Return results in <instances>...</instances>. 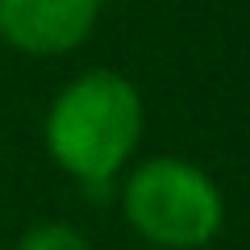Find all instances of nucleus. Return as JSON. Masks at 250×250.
<instances>
[{
  "instance_id": "f257e3e1",
  "label": "nucleus",
  "mask_w": 250,
  "mask_h": 250,
  "mask_svg": "<svg viewBox=\"0 0 250 250\" xmlns=\"http://www.w3.org/2000/svg\"><path fill=\"white\" fill-rule=\"evenodd\" d=\"M142 121L146 108L134 80L96 67L62 83L59 96L50 100L42 121L46 154L75 184L104 188L129 167L142 142Z\"/></svg>"
},
{
  "instance_id": "f03ea898",
  "label": "nucleus",
  "mask_w": 250,
  "mask_h": 250,
  "mask_svg": "<svg viewBox=\"0 0 250 250\" xmlns=\"http://www.w3.org/2000/svg\"><path fill=\"white\" fill-rule=\"evenodd\" d=\"M121 217L154 250H205L225 225V196L205 167L159 154L121 179Z\"/></svg>"
},
{
  "instance_id": "7ed1b4c3",
  "label": "nucleus",
  "mask_w": 250,
  "mask_h": 250,
  "mask_svg": "<svg viewBox=\"0 0 250 250\" xmlns=\"http://www.w3.org/2000/svg\"><path fill=\"white\" fill-rule=\"evenodd\" d=\"M100 21V0H0V42L29 59L80 50Z\"/></svg>"
},
{
  "instance_id": "20e7f679",
  "label": "nucleus",
  "mask_w": 250,
  "mask_h": 250,
  "mask_svg": "<svg viewBox=\"0 0 250 250\" xmlns=\"http://www.w3.org/2000/svg\"><path fill=\"white\" fill-rule=\"evenodd\" d=\"M17 250H92V246H88V238H83L75 225H67V221H42V225H34V229L21 233Z\"/></svg>"
}]
</instances>
